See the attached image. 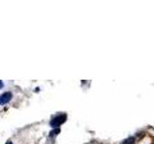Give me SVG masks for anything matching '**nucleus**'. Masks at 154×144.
<instances>
[{
  "instance_id": "f257e3e1",
  "label": "nucleus",
  "mask_w": 154,
  "mask_h": 144,
  "mask_svg": "<svg viewBox=\"0 0 154 144\" xmlns=\"http://www.w3.org/2000/svg\"><path fill=\"white\" fill-rule=\"evenodd\" d=\"M66 120V115L64 113H61V114H58L56 116H54L52 118V120L50 121V125L53 128H57L59 127L60 125H62L65 121Z\"/></svg>"
},
{
  "instance_id": "f03ea898",
  "label": "nucleus",
  "mask_w": 154,
  "mask_h": 144,
  "mask_svg": "<svg viewBox=\"0 0 154 144\" xmlns=\"http://www.w3.org/2000/svg\"><path fill=\"white\" fill-rule=\"evenodd\" d=\"M12 93L11 92H5L3 93L1 96H0V104L1 105H5L7 104L10 100L12 99Z\"/></svg>"
},
{
  "instance_id": "7ed1b4c3",
  "label": "nucleus",
  "mask_w": 154,
  "mask_h": 144,
  "mask_svg": "<svg viewBox=\"0 0 154 144\" xmlns=\"http://www.w3.org/2000/svg\"><path fill=\"white\" fill-rule=\"evenodd\" d=\"M134 141H135V138L133 136H130V137H127L125 140H123L122 144H134Z\"/></svg>"
},
{
  "instance_id": "20e7f679",
  "label": "nucleus",
  "mask_w": 154,
  "mask_h": 144,
  "mask_svg": "<svg viewBox=\"0 0 154 144\" xmlns=\"http://www.w3.org/2000/svg\"><path fill=\"white\" fill-rule=\"evenodd\" d=\"M2 86H3V83H2V82H1V81H0V88H2Z\"/></svg>"
}]
</instances>
